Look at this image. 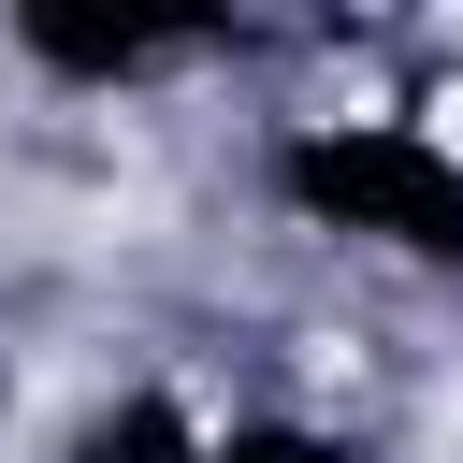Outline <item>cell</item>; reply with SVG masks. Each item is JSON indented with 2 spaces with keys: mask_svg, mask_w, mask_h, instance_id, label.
I'll list each match as a JSON object with an SVG mask.
<instances>
[{
  "mask_svg": "<svg viewBox=\"0 0 463 463\" xmlns=\"http://www.w3.org/2000/svg\"><path fill=\"white\" fill-rule=\"evenodd\" d=\"M260 174H275V203L304 232L463 275V145L449 130H420V116H289Z\"/></svg>",
  "mask_w": 463,
  "mask_h": 463,
  "instance_id": "cell-1",
  "label": "cell"
},
{
  "mask_svg": "<svg viewBox=\"0 0 463 463\" xmlns=\"http://www.w3.org/2000/svg\"><path fill=\"white\" fill-rule=\"evenodd\" d=\"M232 14H159V0H14V58L43 87H159L188 58H217Z\"/></svg>",
  "mask_w": 463,
  "mask_h": 463,
  "instance_id": "cell-2",
  "label": "cell"
},
{
  "mask_svg": "<svg viewBox=\"0 0 463 463\" xmlns=\"http://www.w3.org/2000/svg\"><path fill=\"white\" fill-rule=\"evenodd\" d=\"M87 463H203V434H188V420H174L159 391H130V405H116V420L87 434Z\"/></svg>",
  "mask_w": 463,
  "mask_h": 463,
  "instance_id": "cell-3",
  "label": "cell"
},
{
  "mask_svg": "<svg viewBox=\"0 0 463 463\" xmlns=\"http://www.w3.org/2000/svg\"><path fill=\"white\" fill-rule=\"evenodd\" d=\"M203 463H347V434H318V420H232V434H203Z\"/></svg>",
  "mask_w": 463,
  "mask_h": 463,
  "instance_id": "cell-4",
  "label": "cell"
}]
</instances>
